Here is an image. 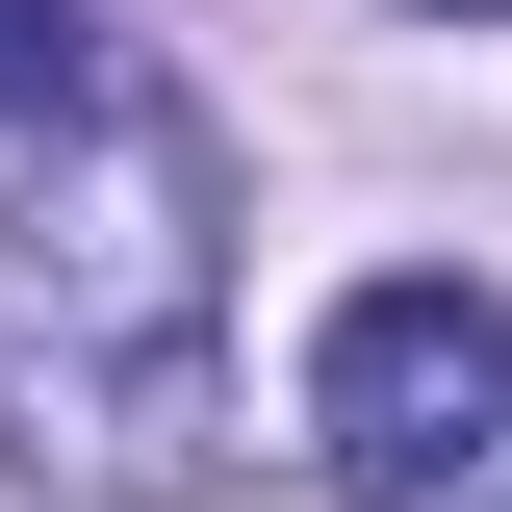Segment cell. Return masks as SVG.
Masks as SVG:
<instances>
[{
    "instance_id": "cell-1",
    "label": "cell",
    "mask_w": 512,
    "mask_h": 512,
    "mask_svg": "<svg viewBox=\"0 0 512 512\" xmlns=\"http://www.w3.org/2000/svg\"><path fill=\"white\" fill-rule=\"evenodd\" d=\"M0 461L77 512L231 461V128L180 77H77L52 180L0 205Z\"/></svg>"
},
{
    "instance_id": "cell-2",
    "label": "cell",
    "mask_w": 512,
    "mask_h": 512,
    "mask_svg": "<svg viewBox=\"0 0 512 512\" xmlns=\"http://www.w3.org/2000/svg\"><path fill=\"white\" fill-rule=\"evenodd\" d=\"M308 461H333V512L512 487V308L461 282V256H410V282H359V308L308 333Z\"/></svg>"
},
{
    "instance_id": "cell-3",
    "label": "cell",
    "mask_w": 512,
    "mask_h": 512,
    "mask_svg": "<svg viewBox=\"0 0 512 512\" xmlns=\"http://www.w3.org/2000/svg\"><path fill=\"white\" fill-rule=\"evenodd\" d=\"M77 77H103V0H0V128H52Z\"/></svg>"
},
{
    "instance_id": "cell-4",
    "label": "cell",
    "mask_w": 512,
    "mask_h": 512,
    "mask_svg": "<svg viewBox=\"0 0 512 512\" xmlns=\"http://www.w3.org/2000/svg\"><path fill=\"white\" fill-rule=\"evenodd\" d=\"M436 26H512V0H436Z\"/></svg>"
}]
</instances>
